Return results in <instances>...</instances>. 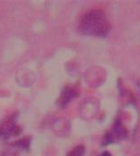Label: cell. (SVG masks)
<instances>
[{"mask_svg":"<svg viewBox=\"0 0 140 156\" xmlns=\"http://www.w3.org/2000/svg\"><path fill=\"white\" fill-rule=\"evenodd\" d=\"M110 29V22L101 10H91L86 12L79 23L81 32L91 37H105L108 35Z\"/></svg>","mask_w":140,"mask_h":156,"instance_id":"1","label":"cell"},{"mask_svg":"<svg viewBox=\"0 0 140 156\" xmlns=\"http://www.w3.org/2000/svg\"><path fill=\"white\" fill-rule=\"evenodd\" d=\"M127 136V130L124 127L121 126L120 122H116L112 133L105 136V144H110L116 140H121Z\"/></svg>","mask_w":140,"mask_h":156,"instance_id":"2","label":"cell"},{"mask_svg":"<svg viewBox=\"0 0 140 156\" xmlns=\"http://www.w3.org/2000/svg\"><path fill=\"white\" fill-rule=\"evenodd\" d=\"M75 90L73 88L67 87L64 89L59 99V104L61 107H65L75 96Z\"/></svg>","mask_w":140,"mask_h":156,"instance_id":"3","label":"cell"},{"mask_svg":"<svg viewBox=\"0 0 140 156\" xmlns=\"http://www.w3.org/2000/svg\"><path fill=\"white\" fill-rule=\"evenodd\" d=\"M83 154H84V147L82 146H79L69 152L67 156H82Z\"/></svg>","mask_w":140,"mask_h":156,"instance_id":"4","label":"cell"},{"mask_svg":"<svg viewBox=\"0 0 140 156\" xmlns=\"http://www.w3.org/2000/svg\"><path fill=\"white\" fill-rule=\"evenodd\" d=\"M15 145L19 147H21V148H24V149H27L29 148V146H30V141L28 138H22L19 141H17L15 143Z\"/></svg>","mask_w":140,"mask_h":156,"instance_id":"5","label":"cell"},{"mask_svg":"<svg viewBox=\"0 0 140 156\" xmlns=\"http://www.w3.org/2000/svg\"><path fill=\"white\" fill-rule=\"evenodd\" d=\"M100 156H112V155H111L108 152H104V153H103V154H102Z\"/></svg>","mask_w":140,"mask_h":156,"instance_id":"6","label":"cell"}]
</instances>
